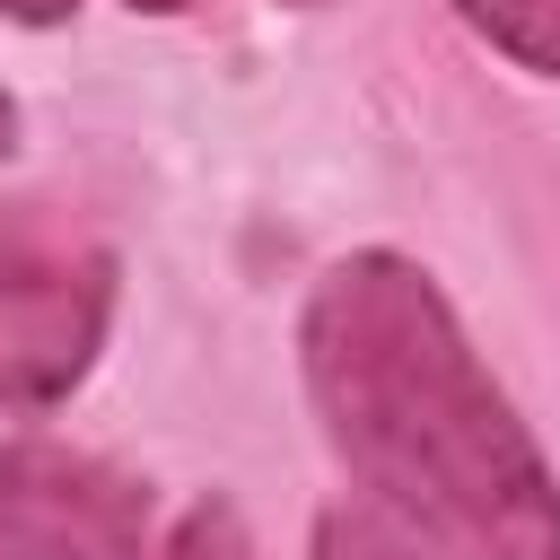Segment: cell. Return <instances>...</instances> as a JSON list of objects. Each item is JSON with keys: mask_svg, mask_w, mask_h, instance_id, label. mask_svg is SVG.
Segmentation results:
<instances>
[{"mask_svg": "<svg viewBox=\"0 0 560 560\" xmlns=\"http://www.w3.org/2000/svg\"><path fill=\"white\" fill-rule=\"evenodd\" d=\"M298 350L324 438L429 560H560V481L420 262H332Z\"/></svg>", "mask_w": 560, "mask_h": 560, "instance_id": "cell-1", "label": "cell"}, {"mask_svg": "<svg viewBox=\"0 0 560 560\" xmlns=\"http://www.w3.org/2000/svg\"><path fill=\"white\" fill-rule=\"evenodd\" d=\"M114 315V254L52 228L0 219V411L61 402Z\"/></svg>", "mask_w": 560, "mask_h": 560, "instance_id": "cell-2", "label": "cell"}, {"mask_svg": "<svg viewBox=\"0 0 560 560\" xmlns=\"http://www.w3.org/2000/svg\"><path fill=\"white\" fill-rule=\"evenodd\" d=\"M0 560H149V490L61 438L0 446Z\"/></svg>", "mask_w": 560, "mask_h": 560, "instance_id": "cell-3", "label": "cell"}, {"mask_svg": "<svg viewBox=\"0 0 560 560\" xmlns=\"http://www.w3.org/2000/svg\"><path fill=\"white\" fill-rule=\"evenodd\" d=\"M315 560H429V551H420V534H411L394 508L341 499V508L315 516Z\"/></svg>", "mask_w": 560, "mask_h": 560, "instance_id": "cell-4", "label": "cell"}, {"mask_svg": "<svg viewBox=\"0 0 560 560\" xmlns=\"http://www.w3.org/2000/svg\"><path fill=\"white\" fill-rule=\"evenodd\" d=\"M508 61H525L534 79H560V0H455Z\"/></svg>", "mask_w": 560, "mask_h": 560, "instance_id": "cell-5", "label": "cell"}, {"mask_svg": "<svg viewBox=\"0 0 560 560\" xmlns=\"http://www.w3.org/2000/svg\"><path fill=\"white\" fill-rule=\"evenodd\" d=\"M166 560H254V542H245V525H236V508H192L184 516V534H175V551Z\"/></svg>", "mask_w": 560, "mask_h": 560, "instance_id": "cell-6", "label": "cell"}, {"mask_svg": "<svg viewBox=\"0 0 560 560\" xmlns=\"http://www.w3.org/2000/svg\"><path fill=\"white\" fill-rule=\"evenodd\" d=\"M79 0H0V18H18V26H52V18H70Z\"/></svg>", "mask_w": 560, "mask_h": 560, "instance_id": "cell-7", "label": "cell"}, {"mask_svg": "<svg viewBox=\"0 0 560 560\" xmlns=\"http://www.w3.org/2000/svg\"><path fill=\"white\" fill-rule=\"evenodd\" d=\"M131 9H149V18H166V9H192V0H131ZM289 9H324V0H289Z\"/></svg>", "mask_w": 560, "mask_h": 560, "instance_id": "cell-8", "label": "cell"}, {"mask_svg": "<svg viewBox=\"0 0 560 560\" xmlns=\"http://www.w3.org/2000/svg\"><path fill=\"white\" fill-rule=\"evenodd\" d=\"M9 149H18V105L0 96V158H9Z\"/></svg>", "mask_w": 560, "mask_h": 560, "instance_id": "cell-9", "label": "cell"}]
</instances>
